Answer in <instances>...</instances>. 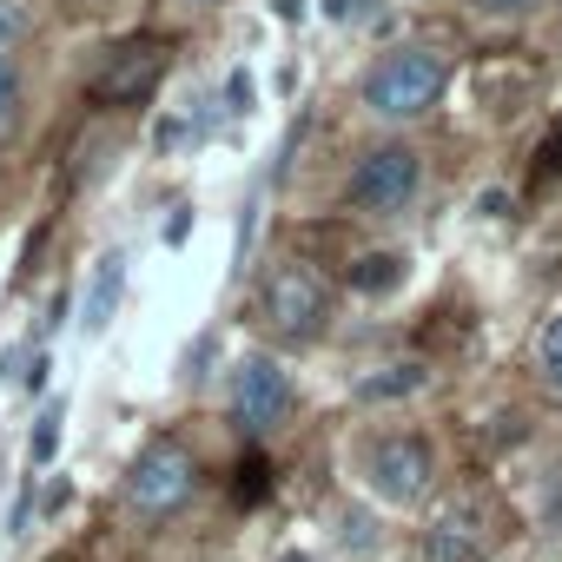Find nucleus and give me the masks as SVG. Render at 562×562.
<instances>
[{
	"mask_svg": "<svg viewBox=\"0 0 562 562\" xmlns=\"http://www.w3.org/2000/svg\"><path fill=\"white\" fill-rule=\"evenodd\" d=\"M437 93H443V60H437L430 47H391V54L371 60V74H364V106H371L378 120H391V126L430 113Z\"/></svg>",
	"mask_w": 562,
	"mask_h": 562,
	"instance_id": "obj_1",
	"label": "nucleus"
},
{
	"mask_svg": "<svg viewBox=\"0 0 562 562\" xmlns=\"http://www.w3.org/2000/svg\"><path fill=\"white\" fill-rule=\"evenodd\" d=\"M292 404H299L292 371L278 364L271 351H245V358L232 364V424H238L245 437H271L278 424L292 417Z\"/></svg>",
	"mask_w": 562,
	"mask_h": 562,
	"instance_id": "obj_2",
	"label": "nucleus"
},
{
	"mask_svg": "<svg viewBox=\"0 0 562 562\" xmlns=\"http://www.w3.org/2000/svg\"><path fill=\"white\" fill-rule=\"evenodd\" d=\"M325 318H331V292H325V278L312 265L292 258V265H278L265 278V325L285 345H312L325 331Z\"/></svg>",
	"mask_w": 562,
	"mask_h": 562,
	"instance_id": "obj_3",
	"label": "nucleus"
},
{
	"mask_svg": "<svg viewBox=\"0 0 562 562\" xmlns=\"http://www.w3.org/2000/svg\"><path fill=\"white\" fill-rule=\"evenodd\" d=\"M417 192H424V153L417 146H378V153H364L358 172H351V186H345V199L364 218H397Z\"/></svg>",
	"mask_w": 562,
	"mask_h": 562,
	"instance_id": "obj_4",
	"label": "nucleus"
},
{
	"mask_svg": "<svg viewBox=\"0 0 562 562\" xmlns=\"http://www.w3.org/2000/svg\"><path fill=\"white\" fill-rule=\"evenodd\" d=\"M192 483H199L192 450H186V443H172V437H159V443H146V450L133 457V470H126L120 496H126V509H139V516H172V509L192 496Z\"/></svg>",
	"mask_w": 562,
	"mask_h": 562,
	"instance_id": "obj_5",
	"label": "nucleus"
},
{
	"mask_svg": "<svg viewBox=\"0 0 562 562\" xmlns=\"http://www.w3.org/2000/svg\"><path fill=\"white\" fill-rule=\"evenodd\" d=\"M364 476L384 503H417L430 490V443L417 430H397V437H378L371 457H364Z\"/></svg>",
	"mask_w": 562,
	"mask_h": 562,
	"instance_id": "obj_6",
	"label": "nucleus"
},
{
	"mask_svg": "<svg viewBox=\"0 0 562 562\" xmlns=\"http://www.w3.org/2000/svg\"><path fill=\"white\" fill-rule=\"evenodd\" d=\"M159 74H166V47H159V41H126V47H113L106 67L93 74V100H100V106H133V100H146V93L159 87Z\"/></svg>",
	"mask_w": 562,
	"mask_h": 562,
	"instance_id": "obj_7",
	"label": "nucleus"
},
{
	"mask_svg": "<svg viewBox=\"0 0 562 562\" xmlns=\"http://www.w3.org/2000/svg\"><path fill=\"white\" fill-rule=\"evenodd\" d=\"M483 503H450L430 529H424V562H483L490 555V529H483Z\"/></svg>",
	"mask_w": 562,
	"mask_h": 562,
	"instance_id": "obj_8",
	"label": "nucleus"
},
{
	"mask_svg": "<svg viewBox=\"0 0 562 562\" xmlns=\"http://www.w3.org/2000/svg\"><path fill=\"white\" fill-rule=\"evenodd\" d=\"M120 299H126V251H100L93 271H87V292H80V331L87 338H106L113 318H120Z\"/></svg>",
	"mask_w": 562,
	"mask_h": 562,
	"instance_id": "obj_9",
	"label": "nucleus"
},
{
	"mask_svg": "<svg viewBox=\"0 0 562 562\" xmlns=\"http://www.w3.org/2000/svg\"><path fill=\"white\" fill-rule=\"evenodd\" d=\"M404 278H411V258H404V251H364V258L351 265V292H358V299H391Z\"/></svg>",
	"mask_w": 562,
	"mask_h": 562,
	"instance_id": "obj_10",
	"label": "nucleus"
},
{
	"mask_svg": "<svg viewBox=\"0 0 562 562\" xmlns=\"http://www.w3.org/2000/svg\"><path fill=\"white\" fill-rule=\"evenodd\" d=\"M424 378H430L424 364H384L378 378H364V384H358V404H397V397H417V391H424Z\"/></svg>",
	"mask_w": 562,
	"mask_h": 562,
	"instance_id": "obj_11",
	"label": "nucleus"
},
{
	"mask_svg": "<svg viewBox=\"0 0 562 562\" xmlns=\"http://www.w3.org/2000/svg\"><path fill=\"white\" fill-rule=\"evenodd\" d=\"M378 542H384V536H378V516H371V509H338V549H345V555L364 562V555H378Z\"/></svg>",
	"mask_w": 562,
	"mask_h": 562,
	"instance_id": "obj_12",
	"label": "nucleus"
},
{
	"mask_svg": "<svg viewBox=\"0 0 562 562\" xmlns=\"http://www.w3.org/2000/svg\"><path fill=\"white\" fill-rule=\"evenodd\" d=\"M218 113H225V120H251V113H258V80H251L245 67H232V74H225V93H218Z\"/></svg>",
	"mask_w": 562,
	"mask_h": 562,
	"instance_id": "obj_13",
	"label": "nucleus"
},
{
	"mask_svg": "<svg viewBox=\"0 0 562 562\" xmlns=\"http://www.w3.org/2000/svg\"><path fill=\"white\" fill-rule=\"evenodd\" d=\"M60 424H67V411H60V404H47V411L34 417V437H27L34 470H47V463H54V450H60Z\"/></svg>",
	"mask_w": 562,
	"mask_h": 562,
	"instance_id": "obj_14",
	"label": "nucleus"
},
{
	"mask_svg": "<svg viewBox=\"0 0 562 562\" xmlns=\"http://www.w3.org/2000/svg\"><path fill=\"white\" fill-rule=\"evenodd\" d=\"M14 120H21V67L0 54V139L14 133Z\"/></svg>",
	"mask_w": 562,
	"mask_h": 562,
	"instance_id": "obj_15",
	"label": "nucleus"
},
{
	"mask_svg": "<svg viewBox=\"0 0 562 562\" xmlns=\"http://www.w3.org/2000/svg\"><path fill=\"white\" fill-rule=\"evenodd\" d=\"M27 34H34V8H27V0H0V54L21 47Z\"/></svg>",
	"mask_w": 562,
	"mask_h": 562,
	"instance_id": "obj_16",
	"label": "nucleus"
},
{
	"mask_svg": "<svg viewBox=\"0 0 562 562\" xmlns=\"http://www.w3.org/2000/svg\"><path fill=\"white\" fill-rule=\"evenodd\" d=\"M536 371L549 378V384H562V312L542 325V338H536Z\"/></svg>",
	"mask_w": 562,
	"mask_h": 562,
	"instance_id": "obj_17",
	"label": "nucleus"
},
{
	"mask_svg": "<svg viewBox=\"0 0 562 562\" xmlns=\"http://www.w3.org/2000/svg\"><path fill=\"white\" fill-rule=\"evenodd\" d=\"M378 8H384V0H325V21H338V27H371Z\"/></svg>",
	"mask_w": 562,
	"mask_h": 562,
	"instance_id": "obj_18",
	"label": "nucleus"
},
{
	"mask_svg": "<svg viewBox=\"0 0 562 562\" xmlns=\"http://www.w3.org/2000/svg\"><path fill=\"white\" fill-rule=\"evenodd\" d=\"M258 199H245V212H238V232H232V265H245L251 258V238H258Z\"/></svg>",
	"mask_w": 562,
	"mask_h": 562,
	"instance_id": "obj_19",
	"label": "nucleus"
},
{
	"mask_svg": "<svg viewBox=\"0 0 562 562\" xmlns=\"http://www.w3.org/2000/svg\"><path fill=\"white\" fill-rule=\"evenodd\" d=\"M179 146H192V133H186V113H166V120L153 126V153H179Z\"/></svg>",
	"mask_w": 562,
	"mask_h": 562,
	"instance_id": "obj_20",
	"label": "nucleus"
},
{
	"mask_svg": "<svg viewBox=\"0 0 562 562\" xmlns=\"http://www.w3.org/2000/svg\"><path fill=\"white\" fill-rule=\"evenodd\" d=\"M232 490H238V503H258V496L271 490V470L251 457V463H238V483H232Z\"/></svg>",
	"mask_w": 562,
	"mask_h": 562,
	"instance_id": "obj_21",
	"label": "nucleus"
},
{
	"mask_svg": "<svg viewBox=\"0 0 562 562\" xmlns=\"http://www.w3.org/2000/svg\"><path fill=\"white\" fill-rule=\"evenodd\" d=\"M192 225H199V212H192V205H172V218H166V232H159V238H166V245H186V238H192Z\"/></svg>",
	"mask_w": 562,
	"mask_h": 562,
	"instance_id": "obj_22",
	"label": "nucleus"
},
{
	"mask_svg": "<svg viewBox=\"0 0 562 562\" xmlns=\"http://www.w3.org/2000/svg\"><path fill=\"white\" fill-rule=\"evenodd\" d=\"M476 14H490V21H509V14H529V8H542V0H470Z\"/></svg>",
	"mask_w": 562,
	"mask_h": 562,
	"instance_id": "obj_23",
	"label": "nucleus"
},
{
	"mask_svg": "<svg viewBox=\"0 0 562 562\" xmlns=\"http://www.w3.org/2000/svg\"><path fill=\"white\" fill-rule=\"evenodd\" d=\"M212 351H218V338H199V345L186 351V378H192V384H199V378H212V371H205V364H212Z\"/></svg>",
	"mask_w": 562,
	"mask_h": 562,
	"instance_id": "obj_24",
	"label": "nucleus"
},
{
	"mask_svg": "<svg viewBox=\"0 0 562 562\" xmlns=\"http://www.w3.org/2000/svg\"><path fill=\"white\" fill-rule=\"evenodd\" d=\"M27 522H34V483L14 496V509H8V536H27Z\"/></svg>",
	"mask_w": 562,
	"mask_h": 562,
	"instance_id": "obj_25",
	"label": "nucleus"
},
{
	"mask_svg": "<svg viewBox=\"0 0 562 562\" xmlns=\"http://www.w3.org/2000/svg\"><path fill=\"white\" fill-rule=\"evenodd\" d=\"M542 522H562V470H549L542 483Z\"/></svg>",
	"mask_w": 562,
	"mask_h": 562,
	"instance_id": "obj_26",
	"label": "nucleus"
},
{
	"mask_svg": "<svg viewBox=\"0 0 562 562\" xmlns=\"http://www.w3.org/2000/svg\"><path fill=\"white\" fill-rule=\"evenodd\" d=\"M47 371H54V358H47V351H34V371H21V384L41 397V391H47Z\"/></svg>",
	"mask_w": 562,
	"mask_h": 562,
	"instance_id": "obj_27",
	"label": "nucleus"
},
{
	"mask_svg": "<svg viewBox=\"0 0 562 562\" xmlns=\"http://www.w3.org/2000/svg\"><path fill=\"white\" fill-rule=\"evenodd\" d=\"M60 325H67V292H54V299H47V318H41V331H60Z\"/></svg>",
	"mask_w": 562,
	"mask_h": 562,
	"instance_id": "obj_28",
	"label": "nucleus"
},
{
	"mask_svg": "<svg viewBox=\"0 0 562 562\" xmlns=\"http://www.w3.org/2000/svg\"><path fill=\"white\" fill-rule=\"evenodd\" d=\"M271 14H278V21H305L312 0H271Z\"/></svg>",
	"mask_w": 562,
	"mask_h": 562,
	"instance_id": "obj_29",
	"label": "nucleus"
},
{
	"mask_svg": "<svg viewBox=\"0 0 562 562\" xmlns=\"http://www.w3.org/2000/svg\"><path fill=\"white\" fill-rule=\"evenodd\" d=\"M21 358H27L21 345H14V351H0V384H14V378H21Z\"/></svg>",
	"mask_w": 562,
	"mask_h": 562,
	"instance_id": "obj_30",
	"label": "nucleus"
},
{
	"mask_svg": "<svg viewBox=\"0 0 562 562\" xmlns=\"http://www.w3.org/2000/svg\"><path fill=\"white\" fill-rule=\"evenodd\" d=\"M503 205H509L503 192H483V199H476V212H483V218H503Z\"/></svg>",
	"mask_w": 562,
	"mask_h": 562,
	"instance_id": "obj_31",
	"label": "nucleus"
},
{
	"mask_svg": "<svg viewBox=\"0 0 562 562\" xmlns=\"http://www.w3.org/2000/svg\"><path fill=\"white\" fill-rule=\"evenodd\" d=\"M542 159H549V172H562V126L549 133V146H542Z\"/></svg>",
	"mask_w": 562,
	"mask_h": 562,
	"instance_id": "obj_32",
	"label": "nucleus"
},
{
	"mask_svg": "<svg viewBox=\"0 0 562 562\" xmlns=\"http://www.w3.org/2000/svg\"><path fill=\"white\" fill-rule=\"evenodd\" d=\"M278 562H318L312 549H285V555H278Z\"/></svg>",
	"mask_w": 562,
	"mask_h": 562,
	"instance_id": "obj_33",
	"label": "nucleus"
},
{
	"mask_svg": "<svg viewBox=\"0 0 562 562\" xmlns=\"http://www.w3.org/2000/svg\"><path fill=\"white\" fill-rule=\"evenodd\" d=\"M179 8H218V0H179Z\"/></svg>",
	"mask_w": 562,
	"mask_h": 562,
	"instance_id": "obj_34",
	"label": "nucleus"
}]
</instances>
